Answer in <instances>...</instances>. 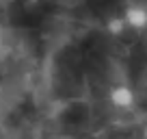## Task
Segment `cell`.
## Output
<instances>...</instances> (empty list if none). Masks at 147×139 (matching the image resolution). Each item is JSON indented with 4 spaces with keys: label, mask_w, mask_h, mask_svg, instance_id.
Segmentation results:
<instances>
[{
    "label": "cell",
    "mask_w": 147,
    "mask_h": 139,
    "mask_svg": "<svg viewBox=\"0 0 147 139\" xmlns=\"http://www.w3.org/2000/svg\"><path fill=\"white\" fill-rule=\"evenodd\" d=\"M123 22L128 24L130 28H145L147 26V9L134 5V7H128L123 13Z\"/></svg>",
    "instance_id": "7a4b0ae2"
},
{
    "label": "cell",
    "mask_w": 147,
    "mask_h": 139,
    "mask_svg": "<svg viewBox=\"0 0 147 139\" xmlns=\"http://www.w3.org/2000/svg\"><path fill=\"white\" fill-rule=\"evenodd\" d=\"M108 100H110V104L115 109H119V111H130V109H134L136 96H134L132 87H128V85H115L108 93Z\"/></svg>",
    "instance_id": "6da1fadb"
},
{
    "label": "cell",
    "mask_w": 147,
    "mask_h": 139,
    "mask_svg": "<svg viewBox=\"0 0 147 139\" xmlns=\"http://www.w3.org/2000/svg\"><path fill=\"white\" fill-rule=\"evenodd\" d=\"M143 137H145V139H147V126H145V130H143Z\"/></svg>",
    "instance_id": "277c9868"
},
{
    "label": "cell",
    "mask_w": 147,
    "mask_h": 139,
    "mask_svg": "<svg viewBox=\"0 0 147 139\" xmlns=\"http://www.w3.org/2000/svg\"><path fill=\"white\" fill-rule=\"evenodd\" d=\"M123 26H125V22H123V18H110L108 20V24H106V31L110 33V35H121V31H123Z\"/></svg>",
    "instance_id": "3957f363"
}]
</instances>
